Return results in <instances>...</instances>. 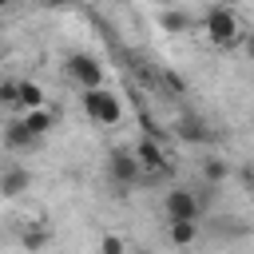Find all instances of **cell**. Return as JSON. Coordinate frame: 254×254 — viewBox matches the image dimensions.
I'll return each instance as SVG.
<instances>
[{
	"label": "cell",
	"instance_id": "3",
	"mask_svg": "<svg viewBox=\"0 0 254 254\" xmlns=\"http://www.w3.org/2000/svg\"><path fill=\"white\" fill-rule=\"evenodd\" d=\"M64 75L75 91H87V87H99L103 83V64L91 56V52H67L64 56Z\"/></svg>",
	"mask_w": 254,
	"mask_h": 254
},
{
	"label": "cell",
	"instance_id": "11",
	"mask_svg": "<svg viewBox=\"0 0 254 254\" xmlns=\"http://www.w3.org/2000/svg\"><path fill=\"white\" fill-rule=\"evenodd\" d=\"M44 103H48L44 83H36V79H20V107H16V111H32V107H44Z\"/></svg>",
	"mask_w": 254,
	"mask_h": 254
},
{
	"label": "cell",
	"instance_id": "2",
	"mask_svg": "<svg viewBox=\"0 0 254 254\" xmlns=\"http://www.w3.org/2000/svg\"><path fill=\"white\" fill-rule=\"evenodd\" d=\"M79 107H83V115L95 123V127H115L119 119H123V103H119V95L111 91V87H87V91H79Z\"/></svg>",
	"mask_w": 254,
	"mask_h": 254
},
{
	"label": "cell",
	"instance_id": "16",
	"mask_svg": "<svg viewBox=\"0 0 254 254\" xmlns=\"http://www.w3.org/2000/svg\"><path fill=\"white\" fill-rule=\"evenodd\" d=\"M99 250H103V254H119V250H127V238L107 234V238H99Z\"/></svg>",
	"mask_w": 254,
	"mask_h": 254
},
{
	"label": "cell",
	"instance_id": "18",
	"mask_svg": "<svg viewBox=\"0 0 254 254\" xmlns=\"http://www.w3.org/2000/svg\"><path fill=\"white\" fill-rule=\"evenodd\" d=\"M242 48H246V56H250V60H254V28H250V32H246V40H242Z\"/></svg>",
	"mask_w": 254,
	"mask_h": 254
},
{
	"label": "cell",
	"instance_id": "12",
	"mask_svg": "<svg viewBox=\"0 0 254 254\" xmlns=\"http://www.w3.org/2000/svg\"><path fill=\"white\" fill-rule=\"evenodd\" d=\"M226 175H230L226 159H206V163H202V183H206V187H218V183H226Z\"/></svg>",
	"mask_w": 254,
	"mask_h": 254
},
{
	"label": "cell",
	"instance_id": "6",
	"mask_svg": "<svg viewBox=\"0 0 254 254\" xmlns=\"http://www.w3.org/2000/svg\"><path fill=\"white\" fill-rule=\"evenodd\" d=\"M0 143H4V151H12V155H28V151H36L44 139H40V135L24 123V115H20V119H8V123H4Z\"/></svg>",
	"mask_w": 254,
	"mask_h": 254
},
{
	"label": "cell",
	"instance_id": "19",
	"mask_svg": "<svg viewBox=\"0 0 254 254\" xmlns=\"http://www.w3.org/2000/svg\"><path fill=\"white\" fill-rule=\"evenodd\" d=\"M16 8V0H0V12H12Z\"/></svg>",
	"mask_w": 254,
	"mask_h": 254
},
{
	"label": "cell",
	"instance_id": "14",
	"mask_svg": "<svg viewBox=\"0 0 254 254\" xmlns=\"http://www.w3.org/2000/svg\"><path fill=\"white\" fill-rule=\"evenodd\" d=\"M0 107L8 111L20 107V79H0Z\"/></svg>",
	"mask_w": 254,
	"mask_h": 254
},
{
	"label": "cell",
	"instance_id": "17",
	"mask_svg": "<svg viewBox=\"0 0 254 254\" xmlns=\"http://www.w3.org/2000/svg\"><path fill=\"white\" fill-rule=\"evenodd\" d=\"M75 0H40V8H48V12H60V8H71Z\"/></svg>",
	"mask_w": 254,
	"mask_h": 254
},
{
	"label": "cell",
	"instance_id": "15",
	"mask_svg": "<svg viewBox=\"0 0 254 254\" xmlns=\"http://www.w3.org/2000/svg\"><path fill=\"white\" fill-rule=\"evenodd\" d=\"M179 135H183V139H194V143H198V139H206V131H202V119H194V115H183V119H179Z\"/></svg>",
	"mask_w": 254,
	"mask_h": 254
},
{
	"label": "cell",
	"instance_id": "20",
	"mask_svg": "<svg viewBox=\"0 0 254 254\" xmlns=\"http://www.w3.org/2000/svg\"><path fill=\"white\" fill-rule=\"evenodd\" d=\"M218 4H230V8H238V4H242V0H218Z\"/></svg>",
	"mask_w": 254,
	"mask_h": 254
},
{
	"label": "cell",
	"instance_id": "7",
	"mask_svg": "<svg viewBox=\"0 0 254 254\" xmlns=\"http://www.w3.org/2000/svg\"><path fill=\"white\" fill-rule=\"evenodd\" d=\"M32 190V171L24 163H4L0 167V198H20Z\"/></svg>",
	"mask_w": 254,
	"mask_h": 254
},
{
	"label": "cell",
	"instance_id": "1",
	"mask_svg": "<svg viewBox=\"0 0 254 254\" xmlns=\"http://www.w3.org/2000/svg\"><path fill=\"white\" fill-rule=\"evenodd\" d=\"M198 32H202V40H206L214 52H234V48H242V40H246V24H242L238 8L218 4V0L202 12Z\"/></svg>",
	"mask_w": 254,
	"mask_h": 254
},
{
	"label": "cell",
	"instance_id": "8",
	"mask_svg": "<svg viewBox=\"0 0 254 254\" xmlns=\"http://www.w3.org/2000/svg\"><path fill=\"white\" fill-rule=\"evenodd\" d=\"M135 159H139V167H143V171H151V175H159V171L167 167V151L159 147V139H155V135H143V139L135 143Z\"/></svg>",
	"mask_w": 254,
	"mask_h": 254
},
{
	"label": "cell",
	"instance_id": "9",
	"mask_svg": "<svg viewBox=\"0 0 254 254\" xmlns=\"http://www.w3.org/2000/svg\"><path fill=\"white\" fill-rule=\"evenodd\" d=\"M163 230H167V242H171V246H190V242H198L202 222H198V218H167Z\"/></svg>",
	"mask_w": 254,
	"mask_h": 254
},
{
	"label": "cell",
	"instance_id": "10",
	"mask_svg": "<svg viewBox=\"0 0 254 254\" xmlns=\"http://www.w3.org/2000/svg\"><path fill=\"white\" fill-rule=\"evenodd\" d=\"M20 115H24V123H28L40 139H48V135H52V127H56V111H52L48 103H44V107H32V111H20Z\"/></svg>",
	"mask_w": 254,
	"mask_h": 254
},
{
	"label": "cell",
	"instance_id": "5",
	"mask_svg": "<svg viewBox=\"0 0 254 254\" xmlns=\"http://www.w3.org/2000/svg\"><path fill=\"white\" fill-rule=\"evenodd\" d=\"M107 175H111V183H119V187L139 183V179H143V167H139V159H135V147H115V151L107 155Z\"/></svg>",
	"mask_w": 254,
	"mask_h": 254
},
{
	"label": "cell",
	"instance_id": "13",
	"mask_svg": "<svg viewBox=\"0 0 254 254\" xmlns=\"http://www.w3.org/2000/svg\"><path fill=\"white\" fill-rule=\"evenodd\" d=\"M159 24H163L167 32H175V36L194 28V20H190V16H183V12H163V16H159Z\"/></svg>",
	"mask_w": 254,
	"mask_h": 254
},
{
	"label": "cell",
	"instance_id": "4",
	"mask_svg": "<svg viewBox=\"0 0 254 254\" xmlns=\"http://www.w3.org/2000/svg\"><path fill=\"white\" fill-rule=\"evenodd\" d=\"M159 214H163V222L167 218H202V194L190 187H171L159 202Z\"/></svg>",
	"mask_w": 254,
	"mask_h": 254
},
{
	"label": "cell",
	"instance_id": "21",
	"mask_svg": "<svg viewBox=\"0 0 254 254\" xmlns=\"http://www.w3.org/2000/svg\"><path fill=\"white\" fill-rule=\"evenodd\" d=\"M250 190H254V179H250Z\"/></svg>",
	"mask_w": 254,
	"mask_h": 254
}]
</instances>
